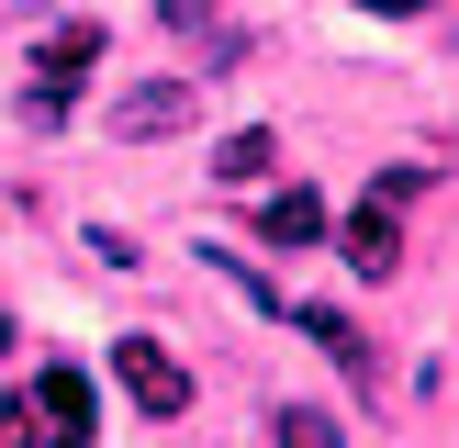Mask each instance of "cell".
Listing matches in <instances>:
<instances>
[{
    "instance_id": "1",
    "label": "cell",
    "mask_w": 459,
    "mask_h": 448,
    "mask_svg": "<svg viewBox=\"0 0 459 448\" xmlns=\"http://www.w3.org/2000/svg\"><path fill=\"white\" fill-rule=\"evenodd\" d=\"M112 381L134 392V415H146V426H179V415H191V370H179L157 336H124V348H112Z\"/></svg>"
},
{
    "instance_id": "2",
    "label": "cell",
    "mask_w": 459,
    "mask_h": 448,
    "mask_svg": "<svg viewBox=\"0 0 459 448\" xmlns=\"http://www.w3.org/2000/svg\"><path fill=\"white\" fill-rule=\"evenodd\" d=\"M191 112H202L191 79H134L124 101H112V134H124V146H169V134H191Z\"/></svg>"
},
{
    "instance_id": "3",
    "label": "cell",
    "mask_w": 459,
    "mask_h": 448,
    "mask_svg": "<svg viewBox=\"0 0 459 448\" xmlns=\"http://www.w3.org/2000/svg\"><path fill=\"white\" fill-rule=\"evenodd\" d=\"M22 403L45 415V437H56V448H90V426H101V392H90V370H79V358H45Z\"/></svg>"
},
{
    "instance_id": "4",
    "label": "cell",
    "mask_w": 459,
    "mask_h": 448,
    "mask_svg": "<svg viewBox=\"0 0 459 448\" xmlns=\"http://www.w3.org/2000/svg\"><path fill=\"white\" fill-rule=\"evenodd\" d=\"M325 236H336V258H348L359 280H393V269H403V213H381V202H359V213H336Z\"/></svg>"
},
{
    "instance_id": "5",
    "label": "cell",
    "mask_w": 459,
    "mask_h": 448,
    "mask_svg": "<svg viewBox=\"0 0 459 448\" xmlns=\"http://www.w3.org/2000/svg\"><path fill=\"white\" fill-rule=\"evenodd\" d=\"M101 22H45V34H34V79H56V90H79L90 79V67H101Z\"/></svg>"
},
{
    "instance_id": "6",
    "label": "cell",
    "mask_w": 459,
    "mask_h": 448,
    "mask_svg": "<svg viewBox=\"0 0 459 448\" xmlns=\"http://www.w3.org/2000/svg\"><path fill=\"white\" fill-rule=\"evenodd\" d=\"M325 224H336L325 191H269V202H258V236H269V246H325Z\"/></svg>"
},
{
    "instance_id": "7",
    "label": "cell",
    "mask_w": 459,
    "mask_h": 448,
    "mask_svg": "<svg viewBox=\"0 0 459 448\" xmlns=\"http://www.w3.org/2000/svg\"><path fill=\"white\" fill-rule=\"evenodd\" d=\"M281 314H291V325H303V336H314V348H325L348 381H370V336H359L348 314H325V303H281Z\"/></svg>"
},
{
    "instance_id": "8",
    "label": "cell",
    "mask_w": 459,
    "mask_h": 448,
    "mask_svg": "<svg viewBox=\"0 0 459 448\" xmlns=\"http://www.w3.org/2000/svg\"><path fill=\"white\" fill-rule=\"evenodd\" d=\"M269 168H281V146H269L258 124H236V134H213V179H224V191H258Z\"/></svg>"
},
{
    "instance_id": "9",
    "label": "cell",
    "mask_w": 459,
    "mask_h": 448,
    "mask_svg": "<svg viewBox=\"0 0 459 448\" xmlns=\"http://www.w3.org/2000/svg\"><path fill=\"white\" fill-rule=\"evenodd\" d=\"M269 437L281 448H348V426H336L325 403H269Z\"/></svg>"
},
{
    "instance_id": "10",
    "label": "cell",
    "mask_w": 459,
    "mask_h": 448,
    "mask_svg": "<svg viewBox=\"0 0 459 448\" xmlns=\"http://www.w3.org/2000/svg\"><path fill=\"white\" fill-rule=\"evenodd\" d=\"M22 134H67V90H56V79L22 90Z\"/></svg>"
},
{
    "instance_id": "11",
    "label": "cell",
    "mask_w": 459,
    "mask_h": 448,
    "mask_svg": "<svg viewBox=\"0 0 459 448\" xmlns=\"http://www.w3.org/2000/svg\"><path fill=\"white\" fill-rule=\"evenodd\" d=\"M202 258H213V269H224V280H236V291H247V303H258V314H281V291H269V280H258V269H247V258H236V246H202Z\"/></svg>"
},
{
    "instance_id": "12",
    "label": "cell",
    "mask_w": 459,
    "mask_h": 448,
    "mask_svg": "<svg viewBox=\"0 0 459 448\" xmlns=\"http://www.w3.org/2000/svg\"><path fill=\"white\" fill-rule=\"evenodd\" d=\"M0 448H45V415H34V403H22V392L0 403Z\"/></svg>"
},
{
    "instance_id": "13",
    "label": "cell",
    "mask_w": 459,
    "mask_h": 448,
    "mask_svg": "<svg viewBox=\"0 0 459 448\" xmlns=\"http://www.w3.org/2000/svg\"><path fill=\"white\" fill-rule=\"evenodd\" d=\"M415 191H426V168H381V179H370V202H381V213H403Z\"/></svg>"
},
{
    "instance_id": "14",
    "label": "cell",
    "mask_w": 459,
    "mask_h": 448,
    "mask_svg": "<svg viewBox=\"0 0 459 448\" xmlns=\"http://www.w3.org/2000/svg\"><path fill=\"white\" fill-rule=\"evenodd\" d=\"M157 22H179V34H202L213 12H202V0H157Z\"/></svg>"
},
{
    "instance_id": "15",
    "label": "cell",
    "mask_w": 459,
    "mask_h": 448,
    "mask_svg": "<svg viewBox=\"0 0 459 448\" xmlns=\"http://www.w3.org/2000/svg\"><path fill=\"white\" fill-rule=\"evenodd\" d=\"M359 12H381V22H415V12H426V0H359Z\"/></svg>"
},
{
    "instance_id": "16",
    "label": "cell",
    "mask_w": 459,
    "mask_h": 448,
    "mask_svg": "<svg viewBox=\"0 0 459 448\" xmlns=\"http://www.w3.org/2000/svg\"><path fill=\"white\" fill-rule=\"evenodd\" d=\"M0 348H12V314H0Z\"/></svg>"
}]
</instances>
